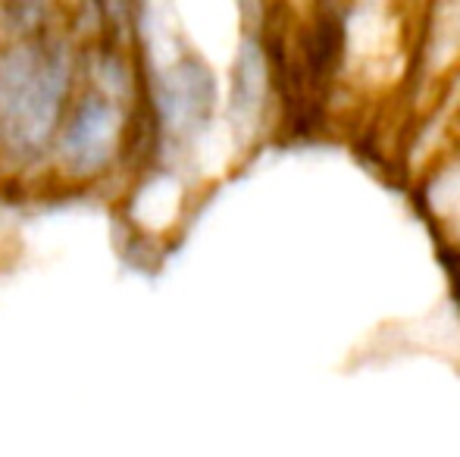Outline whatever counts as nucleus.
I'll return each mask as SVG.
<instances>
[{
  "mask_svg": "<svg viewBox=\"0 0 460 457\" xmlns=\"http://www.w3.org/2000/svg\"><path fill=\"white\" fill-rule=\"evenodd\" d=\"M116 132H119V116L110 104L94 101L79 113L73 122L66 138V154L75 160V166H92L101 163L116 145Z\"/></svg>",
  "mask_w": 460,
  "mask_h": 457,
  "instance_id": "nucleus-2",
  "label": "nucleus"
},
{
  "mask_svg": "<svg viewBox=\"0 0 460 457\" xmlns=\"http://www.w3.org/2000/svg\"><path fill=\"white\" fill-rule=\"evenodd\" d=\"M63 98V69L50 57L13 54L0 73V122L16 147H35L48 138Z\"/></svg>",
  "mask_w": 460,
  "mask_h": 457,
  "instance_id": "nucleus-1",
  "label": "nucleus"
}]
</instances>
